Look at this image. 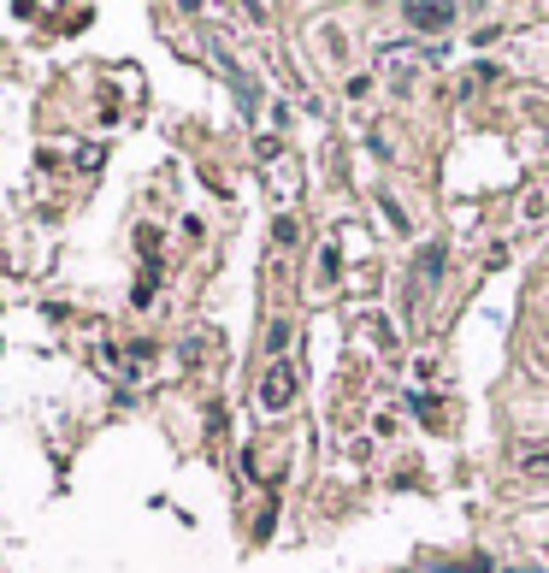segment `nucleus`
<instances>
[{"label": "nucleus", "instance_id": "20e7f679", "mask_svg": "<svg viewBox=\"0 0 549 573\" xmlns=\"http://www.w3.org/2000/svg\"><path fill=\"white\" fill-rule=\"evenodd\" d=\"M520 467H526V473H549V444H532L520 455Z\"/></svg>", "mask_w": 549, "mask_h": 573}, {"label": "nucleus", "instance_id": "f257e3e1", "mask_svg": "<svg viewBox=\"0 0 549 573\" xmlns=\"http://www.w3.org/2000/svg\"><path fill=\"white\" fill-rule=\"evenodd\" d=\"M290 402H296V367H290V361H272L266 379H260V408L278 414V408H290Z\"/></svg>", "mask_w": 549, "mask_h": 573}, {"label": "nucleus", "instance_id": "f03ea898", "mask_svg": "<svg viewBox=\"0 0 549 573\" xmlns=\"http://www.w3.org/2000/svg\"><path fill=\"white\" fill-rule=\"evenodd\" d=\"M402 18H408V30H449V24H455V6H437V0H414V6L402 12Z\"/></svg>", "mask_w": 549, "mask_h": 573}, {"label": "nucleus", "instance_id": "39448f33", "mask_svg": "<svg viewBox=\"0 0 549 573\" xmlns=\"http://www.w3.org/2000/svg\"><path fill=\"white\" fill-rule=\"evenodd\" d=\"M544 361H549V337H544Z\"/></svg>", "mask_w": 549, "mask_h": 573}, {"label": "nucleus", "instance_id": "7ed1b4c3", "mask_svg": "<svg viewBox=\"0 0 549 573\" xmlns=\"http://www.w3.org/2000/svg\"><path fill=\"white\" fill-rule=\"evenodd\" d=\"M420 278H426V284H437V278H443V243H431L426 255H420Z\"/></svg>", "mask_w": 549, "mask_h": 573}]
</instances>
